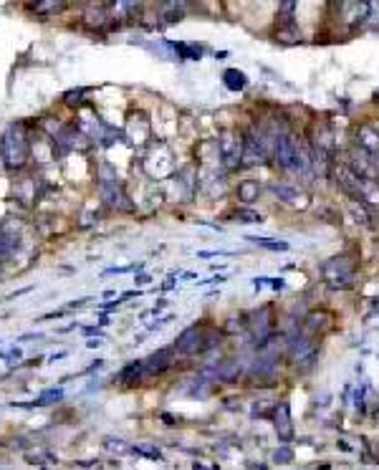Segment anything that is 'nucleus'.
I'll return each mask as SVG.
<instances>
[{
	"label": "nucleus",
	"mask_w": 379,
	"mask_h": 470,
	"mask_svg": "<svg viewBox=\"0 0 379 470\" xmlns=\"http://www.w3.org/2000/svg\"><path fill=\"white\" fill-rule=\"evenodd\" d=\"M223 341V331H217L210 324H192L183 331V334L175 339V352L185 357H195V354H205L215 349L217 344Z\"/></svg>",
	"instance_id": "obj_1"
},
{
	"label": "nucleus",
	"mask_w": 379,
	"mask_h": 470,
	"mask_svg": "<svg viewBox=\"0 0 379 470\" xmlns=\"http://www.w3.org/2000/svg\"><path fill=\"white\" fill-rule=\"evenodd\" d=\"M271 157L281 170H288V172H306L311 167V159L306 155L304 144L298 142V136L293 134L291 130L284 132V134L276 139Z\"/></svg>",
	"instance_id": "obj_2"
},
{
	"label": "nucleus",
	"mask_w": 379,
	"mask_h": 470,
	"mask_svg": "<svg viewBox=\"0 0 379 470\" xmlns=\"http://www.w3.org/2000/svg\"><path fill=\"white\" fill-rule=\"evenodd\" d=\"M28 152H31V144H28L23 124H10L0 136V157H3L6 167L21 170L23 164L28 162Z\"/></svg>",
	"instance_id": "obj_3"
},
{
	"label": "nucleus",
	"mask_w": 379,
	"mask_h": 470,
	"mask_svg": "<svg viewBox=\"0 0 379 470\" xmlns=\"http://www.w3.org/2000/svg\"><path fill=\"white\" fill-rule=\"evenodd\" d=\"M321 279L329 288H352L357 279V258L349 253L334 256L321 266Z\"/></svg>",
	"instance_id": "obj_4"
},
{
	"label": "nucleus",
	"mask_w": 379,
	"mask_h": 470,
	"mask_svg": "<svg viewBox=\"0 0 379 470\" xmlns=\"http://www.w3.org/2000/svg\"><path fill=\"white\" fill-rule=\"evenodd\" d=\"M245 327H248V331H251L256 349L263 347V344H268V339L276 334V319H273V308L271 306L256 308V311L248 316Z\"/></svg>",
	"instance_id": "obj_5"
},
{
	"label": "nucleus",
	"mask_w": 379,
	"mask_h": 470,
	"mask_svg": "<svg viewBox=\"0 0 379 470\" xmlns=\"http://www.w3.org/2000/svg\"><path fill=\"white\" fill-rule=\"evenodd\" d=\"M217 147H220V164L225 170L233 172L243 167V134H235L231 130L223 132L217 139Z\"/></svg>",
	"instance_id": "obj_6"
},
{
	"label": "nucleus",
	"mask_w": 379,
	"mask_h": 470,
	"mask_svg": "<svg viewBox=\"0 0 379 470\" xmlns=\"http://www.w3.org/2000/svg\"><path fill=\"white\" fill-rule=\"evenodd\" d=\"M245 372V361L243 359H235V357H231V359H223V361H215V364H210V367L203 369V375H210L212 379H220V382H238L240 377H243Z\"/></svg>",
	"instance_id": "obj_7"
},
{
	"label": "nucleus",
	"mask_w": 379,
	"mask_h": 470,
	"mask_svg": "<svg viewBox=\"0 0 379 470\" xmlns=\"http://www.w3.org/2000/svg\"><path fill=\"white\" fill-rule=\"evenodd\" d=\"M265 157H271V152L265 150V144L258 139L253 130L243 134V167H256V164L265 162Z\"/></svg>",
	"instance_id": "obj_8"
},
{
	"label": "nucleus",
	"mask_w": 379,
	"mask_h": 470,
	"mask_svg": "<svg viewBox=\"0 0 379 470\" xmlns=\"http://www.w3.org/2000/svg\"><path fill=\"white\" fill-rule=\"evenodd\" d=\"M21 243V230H18V223L13 218H8L0 223V263H6L10 256L15 253Z\"/></svg>",
	"instance_id": "obj_9"
},
{
	"label": "nucleus",
	"mask_w": 379,
	"mask_h": 470,
	"mask_svg": "<svg viewBox=\"0 0 379 470\" xmlns=\"http://www.w3.org/2000/svg\"><path fill=\"white\" fill-rule=\"evenodd\" d=\"M354 144H357V150H362L369 157L379 155V130L369 122L359 124L354 130Z\"/></svg>",
	"instance_id": "obj_10"
},
{
	"label": "nucleus",
	"mask_w": 379,
	"mask_h": 470,
	"mask_svg": "<svg viewBox=\"0 0 379 470\" xmlns=\"http://www.w3.org/2000/svg\"><path fill=\"white\" fill-rule=\"evenodd\" d=\"M172 361H175V349H157V352H152V354L144 359V377H157L162 375V372H167L169 367H172Z\"/></svg>",
	"instance_id": "obj_11"
},
{
	"label": "nucleus",
	"mask_w": 379,
	"mask_h": 470,
	"mask_svg": "<svg viewBox=\"0 0 379 470\" xmlns=\"http://www.w3.org/2000/svg\"><path fill=\"white\" fill-rule=\"evenodd\" d=\"M273 425H276V432L278 437L284 440V443H288L293 437V423H291V407H288V402L286 400H281V402H276V407H273Z\"/></svg>",
	"instance_id": "obj_12"
},
{
	"label": "nucleus",
	"mask_w": 379,
	"mask_h": 470,
	"mask_svg": "<svg viewBox=\"0 0 379 470\" xmlns=\"http://www.w3.org/2000/svg\"><path fill=\"white\" fill-rule=\"evenodd\" d=\"M102 198L107 200L111 207H132L129 203H124L127 200V195L122 192V185L114 180H102Z\"/></svg>",
	"instance_id": "obj_13"
},
{
	"label": "nucleus",
	"mask_w": 379,
	"mask_h": 470,
	"mask_svg": "<svg viewBox=\"0 0 379 470\" xmlns=\"http://www.w3.org/2000/svg\"><path fill=\"white\" fill-rule=\"evenodd\" d=\"M116 379L124 382V384H134V382H142L144 379V359H137V361H129L127 367L116 375Z\"/></svg>",
	"instance_id": "obj_14"
},
{
	"label": "nucleus",
	"mask_w": 379,
	"mask_h": 470,
	"mask_svg": "<svg viewBox=\"0 0 379 470\" xmlns=\"http://www.w3.org/2000/svg\"><path fill=\"white\" fill-rule=\"evenodd\" d=\"M261 195V185L256 180H243V182L238 185V200L243 205H253Z\"/></svg>",
	"instance_id": "obj_15"
},
{
	"label": "nucleus",
	"mask_w": 379,
	"mask_h": 470,
	"mask_svg": "<svg viewBox=\"0 0 379 470\" xmlns=\"http://www.w3.org/2000/svg\"><path fill=\"white\" fill-rule=\"evenodd\" d=\"M169 48H175V54L183 58V61H200L205 48L197 46V43H169Z\"/></svg>",
	"instance_id": "obj_16"
},
{
	"label": "nucleus",
	"mask_w": 379,
	"mask_h": 470,
	"mask_svg": "<svg viewBox=\"0 0 379 470\" xmlns=\"http://www.w3.org/2000/svg\"><path fill=\"white\" fill-rule=\"evenodd\" d=\"M223 84H225V89L243 91L245 86H248V76H245L243 71H238V68H228L223 74Z\"/></svg>",
	"instance_id": "obj_17"
},
{
	"label": "nucleus",
	"mask_w": 379,
	"mask_h": 470,
	"mask_svg": "<svg viewBox=\"0 0 379 470\" xmlns=\"http://www.w3.org/2000/svg\"><path fill=\"white\" fill-rule=\"evenodd\" d=\"M329 313H309L306 316V324H304V331L306 334H316V331H324L329 327Z\"/></svg>",
	"instance_id": "obj_18"
},
{
	"label": "nucleus",
	"mask_w": 379,
	"mask_h": 470,
	"mask_svg": "<svg viewBox=\"0 0 379 470\" xmlns=\"http://www.w3.org/2000/svg\"><path fill=\"white\" fill-rule=\"evenodd\" d=\"M271 192L276 195L278 200H284V203H293V200L298 198V190L293 187V185H288V182H273Z\"/></svg>",
	"instance_id": "obj_19"
},
{
	"label": "nucleus",
	"mask_w": 379,
	"mask_h": 470,
	"mask_svg": "<svg viewBox=\"0 0 379 470\" xmlns=\"http://www.w3.org/2000/svg\"><path fill=\"white\" fill-rule=\"evenodd\" d=\"M245 240H251L253 246H258V248H268V251H288V243H286V240L258 238V235H248Z\"/></svg>",
	"instance_id": "obj_20"
},
{
	"label": "nucleus",
	"mask_w": 379,
	"mask_h": 470,
	"mask_svg": "<svg viewBox=\"0 0 379 470\" xmlns=\"http://www.w3.org/2000/svg\"><path fill=\"white\" fill-rule=\"evenodd\" d=\"M233 218H235V223H263V218H261V212H256V210H245V207H240V210L233 212Z\"/></svg>",
	"instance_id": "obj_21"
},
{
	"label": "nucleus",
	"mask_w": 379,
	"mask_h": 470,
	"mask_svg": "<svg viewBox=\"0 0 379 470\" xmlns=\"http://www.w3.org/2000/svg\"><path fill=\"white\" fill-rule=\"evenodd\" d=\"M61 3H33L31 10H41V13H56V10H61Z\"/></svg>",
	"instance_id": "obj_22"
},
{
	"label": "nucleus",
	"mask_w": 379,
	"mask_h": 470,
	"mask_svg": "<svg viewBox=\"0 0 379 470\" xmlns=\"http://www.w3.org/2000/svg\"><path fill=\"white\" fill-rule=\"evenodd\" d=\"M84 334H86V336H94V334L104 336V331H102V329H96V327H86V329H84Z\"/></svg>",
	"instance_id": "obj_23"
},
{
	"label": "nucleus",
	"mask_w": 379,
	"mask_h": 470,
	"mask_svg": "<svg viewBox=\"0 0 379 470\" xmlns=\"http://www.w3.org/2000/svg\"><path fill=\"white\" fill-rule=\"evenodd\" d=\"M102 367H104V359H96L94 364H91V367L86 369V375H91V372H99Z\"/></svg>",
	"instance_id": "obj_24"
},
{
	"label": "nucleus",
	"mask_w": 379,
	"mask_h": 470,
	"mask_svg": "<svg viewBox=\"0 0 379 470\" xmlns=\"http://www.w3.org/2000/svg\"><path fill=\"white\" fill-rule=\"evenodd\" d=\"M284 286H286V283L281 279H271V288H278V291H281Z\"/></svg>",
	"instance_id": "obj_25"
},
{
	"label": "nucleus",
	"mask_w": 379,
	"mask_h": 470,
	"mask_svg": "<svg viewBox=\"0 0 379 470\" xmlns=\"http://www.w3.org/2000/svg\"><path fill=\"white\" fill-rule=\"evenodd\" d=\"M41 336H43V334H23V336H21V339H18V341H31V339H41Z\"/></svg>",
	"instance_id": "obj_26"
},
{
	"label": "nucleus",
	"mask_w": 379,
	"mask_h": 470,
	"mask_svg": "<svg viewBox=\"0 0 379 470\" xmlns=\"http://www.w3.org/2000/svg\"><path fill=\"white\" fill-rule=\"evenodd\" d=\"M149 281H152L149 276H139V279H137V286H144V283H149Z\"/></svg>",
	"instance_id": "obj_27"
},
{
	"label": "nucleus",
	"mask_w": 379,
	"mask_h": 470,
	"mask_svg": "<svg viewBox=\"0 0 379 470\" xmlns=\"http://www.w3.org/2000/svg\"><path fill=\"white\" fill-rule=\"evenodd\" d=\"M99 344H102V341H96V339L86 341V347H88V349H96V347H99Z\"/></svg>",
	"instance_id": "obj_28"
}]
</instances>
